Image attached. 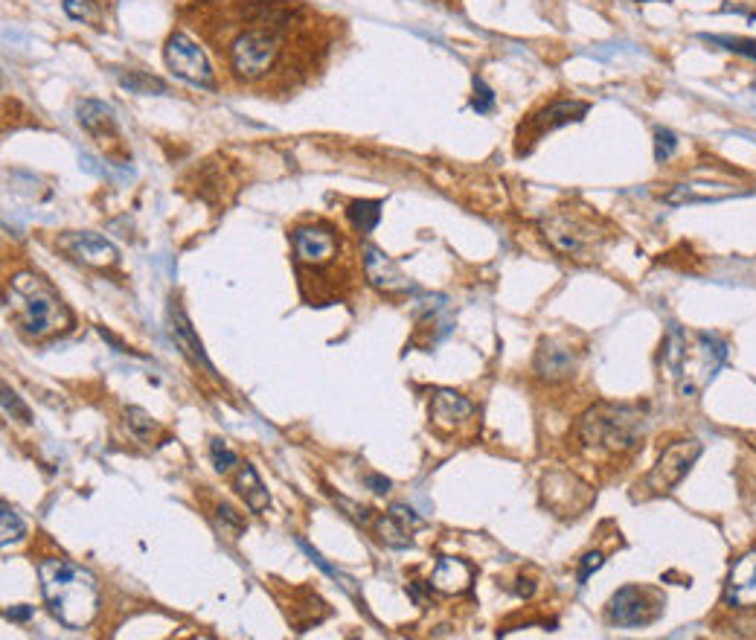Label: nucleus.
<instances>
[{"instance_id": "9b49d317", "label": "nucleus", "mask_w": 756, "mask_h": 640, "mask_svg": "<svg viewBox=\"0 0 756 640\" xmlns=\"http://www.w3.org/2000/svg\"><path fill=\"white\" fill-rule=\"evenodd\" d=\"M704 446L698 440H678L672 446H666L658 457V463L652 466V472L643 478V489H649L652 495H666L672 492L681 480L687 478V472L693 469V463L701 457Z\"/></svg>"}, {"instance_id": "412c9836", "label": "nucleus", "mask_w": 756, "mask_h": 640, "mask_svg": "<svg viewBox=\"0 0 756 640\" xmlns=\"http://www.w3.org/2000/svg\"><path fill=\"white\" fill-rule=\"evenodd\" d=\"M236 489H239V495L245 498V504H248V510L251 512L268 510V504H271L268 489L262 486V480H259V475H256V469H253L251 463H239V472H236Z\"/></svg>"}, {"instance_id": "423d86ee", "label": "nucleus", "mask_w": 756, "mask_h": 640, "mask_svg": "<svg viewBox=\"0 0 756 640\" xmlns=\"http://www.w3.org/2000/svg\"><path fill=\"white\" fill-rule=\"evenodd\" d=\"M12 297L18 300V329L32 341H47L73 329V315L62 303V297L53 291V286L32 274L21 271L9 280Z\"/></svg>"}, {"instance_id": "5701e85b", "label": "nucleus", "mask_w": 756, "mask_h": 640, "mask_svg": "<svg viewBox=\"0 0 756 640\" xmlns=\"http://www.w3.org/2000/svg\"><path fill=\"white\" fill-rule=\"evenodd\" d=\"M117 79H120V85H123L126 91H131V94H143V96L169 94V85H166L163 79L152 76V73H143V70H128V73L120 70V73H117Z\"/></svg>"}, {"instance_id": "a878e982", "label": "nucleus", "mask_w": 756, "mask_h": 640, "mask_svg": "<svg viewBox=\"0 0 756 640\" xmlns=\"http://www.w3.org/2000/svg\"><path fill=\"white\" fill-rule=\"evenodd\" d=\"M0 510H3V512H0V524H3V544L24 539V533H27V524L21 521V515L12 510L9 504H3Z\"/></svg>"}, {"instance_id": "4468645a", "label": "nucleus", "mask_w": 756, "mask_h": 640, "mask_svg": "<svg viewBox=\"0 0 756 640\" xmlns=\"http://www.w3.org/2000/svg\"><path fill=\"white\" fill-rule=\"evenodd\" d=\"M59 248L64 254L73 256L76 262L82 265H91V268H105V265H114L117 262V248L99 236V233H67L59 239Z\"/></svg>"}, {"instance_id": "f257e3e1", "label": "nucleus", "mask_w": 756, "mask_h": 640, "mask_svg": "<svg viewBox=\"0 0 756 640\" xmlns=\"http://www.w3.org/2000/svg\"><path fill=\"white\" fill-rule=\"evenodd\" d=\"M242 21L245 27L219 47L230 73L251 88L277 85L283 76H291L283 64L291 47V30L303 24L300 6L291 0H245Z\"/></svg>"}, {"instance_id": "9d476101", "label": "nucleus", "mask_w": 756, "mask_h": 640, "mask_svg": "<svg viewBox=\"0 0 756 640\" xmlns=\"http://www.w3.org/2000/svg\"><path fill=\"white\" fill-rule=\"evenodd\" d=\"M663 614V594L646 585H626L608 603V620L620 629L652 626Z\"/></svg>"}, {"instance_id": "e433bc0d", "label": "nucleus", "mask_w": 756, "mask_h": 640, "mask_svg": "<svg viewBox=\"0 0 756 640\" xmlns=\"http://www.w3.org/2000/svg\"><path fill=\"white\" fill-rule=\"evenodd\" d=\"M367 486H370L373 492H378V495H384V492L390 489V480L378 478V475H370V478H367Z\"/></svg>"}, {"instance_id": "dca6fc26", "label": "nucleus", "mask_w": 756, "mask_h": 640, "mask_svg": "<svg viewBox=\"0 0 756 640\" xmlns=\"http://www.w3.org/2000/svg\"><path fill=\"white\" fill-rule=\"evenodd\" d=\"M533 370H536L541 379H547V382H565L576 370V352L570 350L567 344H562V341L547 338V341L538 344Z\"/></svg>"}, {"instance_id": "bb28decb", "label": "nucleus", "mask_w": 756, "mask_h": 640, "mask_svg": "<svg viewBox=\"0 0 756 640\" xmlns=\"http://www.w3.org/2000/svg\"><path fill=\"white\" fill-rule=\"evenodd\" d=\"M62 6L73 21H82V24H96L99 21L94 0H62Z\"/></svg>"}, {"instance_id": "cd10ccee", "label": "nucleus", "mask_w": 756, "mask_h": 640, "mask_svg": "<svg viewBox=\"0 0 756 640\" xmlns=\"http://www.w3.org/2000/svg\"><path fill=\"white\" fill-rule=\"evenodd\" d=\"M713 44H722L730 53H739L745 59H754L756 62V41L754 38H730V35H713L710 38Z\"/></svg>"}, {"instance_id": "aec40b11", "label": "nucleus", "mask_w": 756, "mask_h": 640, "mask_svg": "<svg viewBox=\"0 0 756 640\" xmlns=\"http://www.w3.org/2000/svg\"><path fill=\"white\" fill-rule=\"evenodd\" d=\"M79 123L85 126V131H91L96 140H117L120 128H117V117L114 108L96 99H82L79 102Z\"/></svg>"}, {"instance_id": "2eb2a0df", "label": "nucleus", "mask_w": 756, "mask_h": 640, "mask_svg": "<svg viewBox=\"0 0 756 640\" xmlns=\"http://www.w3.org/2000/svg\"><path fill=\"white\" fill-rule=\"evenodd\" d=\"M722 597L730 608H756V553H745L730 565Z\"/></svg>"}, {"instance_id": "a211bd4d", "label": "nucleus", "mask_w": 756, "mask_h": 640, "mask_svg": "<svg viewBox=\"0 0 756 640\" xmlns=\"http://www.w3.org/2000/svg\"><path fill=\"white\" fill-rule=\"evenodd\" d=\"M474 568L466 559H454V556H442L431 574V588L442 594H463L472 588Z\"/></svg>"}, {"instance_id": "f704fd0d", "label": "nucleus", "mask_w": 756, "mask_h": 640, "mask_svg": "<svg viewBox=\"0 0 756 640\" xmlns=\"http://www.w3.org/2000/svg\"><path fill=\"white\" fill-rule=\"evenodd\" d=\"M32 617V606H18V608H6V620H15V623H24Z\"/></svg>"}, {"instance_id": "2f4dec72", "label": "nucleus", "mask_w": 756, "mask_h": 640, "mask_svg": "<svg viewBox=\"0 0 756 640\" xmlns=\"http://www.w3.org/2000/svg\"><path fill=\"white\" fill-rule=\"evenodd\" d=\"M3 411L12 416H18V422H30V408L18 399V393L15 390H9V387H3Z\"/></svg>"}, {"instance_id": "473e14b6", "label": "nucleus", "mask_w": 756, "mask_h": 640, "mask_svg": "<svg viewBox=\"0 0 756 640\" xmlns=\"http://www.w3.org/2000/svg\"><path fill=\"white\" fill-rule=\"evenodd\" d=\"M605 565V556L599 553V550H591V553H585L582 559H579V571H576V579H579V585H585L588 582V576L599 571Z\"/></svg>"}, {"instance_id": "6e6552de", "label": "nucleus", "mask_w": 756, "mask_h": 640, "mask_svg": "<svg viewBox=\"0 0 756 640\" xmlns=\"http://www.w3.org/2000/svg\"><path fill=\"white\" fill-rule=\"evenodd\" d=\"M431 428L442 440H469L477 431V408L454 390H437L428 405Z\"/></svg>"}, {"instance_id": "ddd939ff", "label": "nucleus", "mask_w": 756, "mask_h": 640, "mask_svg": "<svg viewBox=\"0 0 756 640\" xmlns=\"http://www.w3.org/2000/svg\"><path fill=\"white\" fill-rule=\"evenodd\" d=\"M541 486H544V501L556 510V515H582L594 501V492L570 472H553L544 478Z\"/></svg>"}, {"instance_id": "c756f323", "label": "nucleus", "mask_w": 756, "mask_h": 640, "mask_svg": "<svg viewBox=\"0 0 756 640\" xmlns=\"http://www.w3.org/2000/svg\"><path fill=\"white\" fill-rule=\"evenodd\" d=\"M210 457H213V466H216L219 472H230V466L239 463L236 451L227 446L224 440H213V443H210Z\"/></svg>"}, {"instance_id": "c9c22d12", "label": "nucleus", "mask_w": 756, "mask_h": 640, "mask_svg": "<svg viewBox=\"0 0 756 640\" xmlns=\"http://www.w3.org/2000/svg\"><path fill=\"white\" fill-rule=\"evenodd\" d=\"M515 594H518V597H524V600H530V597L536 594V585H533V579H518V585H515Z\"/></svg>"}, {"instance_id": "0eeeda50", "label": "nucleus", "mask_w": 756, "mask_h": 640, "mask_svg": "<svg viewBox=\"0 0 756 640\" xmlns=\"http://www.w3.org/2000/svg\"><path fill=\"white\" fill-rule=\"evenodd\" d=\"M544 239L567 259H591L599 251L602 233L594 230V224L576 213H556L541 222Z\"/></svg>"}, {"instance_id": "c85d7f7f", "label": "nucleus", "mask_w": 756, "mask_h": 640, "mask_svg": "<svg viewBox=\"0 0 756 640\" xmlns=\"http://www.w3.org/2000/svg\"><path fill=\"white\" fill-rule=\"evenodd\" d=\"M216 515H219L221 527H224L227 533H233V539H236V536H242V533H245V527H248V524H245V518L233 510L230 504H224V501L216 504Z\"/></svg>"}, {"instance_id": "39448f33", "label": "nucleus", "mask_w": 756, "mask_h": 640, "mask_svg": "<svg viewBox=\"0 0 756 640\" xmlns=\"http://www.w3.org/2000/svg\"><path fill=\"white\" fill-rule=\"evenodd\" d=\"M646 434V414L634 405L599 402L576 422V440L588 457H617L637 446Z\"/></svg>"}, {"instance_id": "20e7f679", "label": "nucleus", "mask_w": 756, "mask_h": 640, "mask_svg": "<svg viewBox=\"0 0 756 640\" xmlns=\"http://www.w3.org/2000/svg\"><path fill=\"white\" fill-rule=\"evenodd\" d=\"M727 361V344L710 332H684L681 326H669L663 341V367L678 384L681 396H695L716 379Z\"/></svg>"}, {"instance_id": "7ed1b4c3", "label": "nucleus", "mask_w": 756, "mask_h": 640, "mask_svg": "<svg viewBox=\"0 0 756 640\" xmlns=\"http://www.w3.org/2000/svg\"><path fill=\"white\" fill-rule=\"evenodd\" d=\"M38 579L44 603L64 629H85L94 623L99 614V585L91 571L53 556L38 562Z\"/></svg>"}, {"instance_id": "f3484780", "label": "nucleus", "mask_w": 756, "mask_h": 640, "mask_svg": "<svg viewBox=\"0 0 756 640\" xmlns=\"http://www.w3.org/2000/svg\"><path fill=\"white\" fill-rule=\"evenodd\" d=\"M361 254H364V274H367V280H370L378 291H384V294L408 291L410 283L402 277V271L396 268V262H393L390 256L381 254L376 245H364Z\"/></svg>"}, {"instance_id": "393cba45", "label": "nucleus", "mask_w": 756, "mask_h": 640, "mask_svg": "<svg viewBox=\"0 0 756 640\" xmlns=\"http://www.w3.org/2000/svg\"><path fill=\"white\" fill-rule=\"evenodd\" d=\"M128 431L140 440V443H149L152 437H155V431H158V425H155V419L146 414V411H140V408H128Z\"/></svg>"}, {"instance_id": "f03ea898", "label": "nucleus", "mask_w": 756, "mask_h": 640, "mask_svg": "<svg viewBox=\"0 0 756 640\" xmlns=\"http://www.w3.org/2000/svg\"><path fill=\"white\" fill-rule=\"evenodd\" d=\"M291 251L300 291L312 306L347 297L352 286V256L338 227L326 222L297 224L291 230Z\"/></svg>"}, {"instance_id": "7c9ffc66", "label": "nucleus", "mask_w": 756, "mask_h": 640, "mask_svg": "<svg viewBox=\"0 0 756 640\" xmlns=\"http://www.w3.org/2000/svg\"><path fill=\"white\" fill-rule=\"evenodd\" d=\"M675 149H678V137L669 128H658L655 131V160L666 163V160L675 155Z\"/></svg>"}, {"instance_id": "6ab92c4d", "label": "nucleus", "mask_w": 756, "mask_h": 640, "mask_svg": "<svg viewBox=\"0 0 756 640\" xmlns=\"http://www.w3.org/2000/svg\"><path fill=\"white\" fill-rule=\"evenodd\" d=\"M169 318H172V338H175V344L181 347V352L187 355L189 361L195 364V367H204L210 376L216 373L213 370V364H210V358L204 355V347H201V341L195 338V332H192V326H189L187 315H184V309L178 306V300H172V309H169Z\"/></svg>"}, {"instance_id": "72a5a7b5", "label": "nucleus", "mask_w": 756, "mask_h": 640, "mask_svg": "<svg viewBox=\"0 0 756 640\" xmlns=\"http://www.w3.org/2000/svg\"><path fill=\"white\" fill-rule=\"evenodd\" d=\"M492 105H495V94L483 85V79H474V111H477V114H486V111H492Z\"/></svg>"}, {"instance_id": "f8f14e48", "label": "nucleus", "mask_w": 756, "mask_h": 640, "mask_svg": "<svg viewBox=\"0 0 756 640\" xmlns=\"http://www.w3.org/2000/svg\"><path fill=\"white\" fill-rule=\"evenodd\" d=\"M585 114H588V102H576V99L550 102L547 108L536 111L527 123H521V128H518V146L527 140V146L521 149V155L530 152V146L538 143L544 134H550V131H556V128L562 126H570V123H579Z\"/></svg>"}, {"instance_id": "b1692460", "label": "nucleus", "mask_w": 756, "mask_h": 640, "mask_svg": "<svg viewBox=\"0 0 756 640\" xmlns=\"http://www.w3.org/2000/svg\"><path fill=\"white\" fill-rule=\"evenodd\" d=\"M347 213L352 227H355L361 236H367V233L376 230L378 219H381V201H352Z\"/></svg>"}, {"instance_id": "4be33fe9", "label": "nucleus", "mask_w": 756, "mask_h": 640, "mask_svg": "<svg viewBox=\"0 0 756 640\" xmlns=\"http://www.w3.org/2000/svg\"><path fill=\"white\" fill-rule=\"evenodd\" d=\"M730 195H739L733 187H716V184H681L675 192L666 195V204H693V201H722Z\"/></svg>"}, {"instance_id": "1a4fd4ad", "label": "nucleus", "mask_w": 756, "mask_h": 640, "mask_svg": "<svg viewBox=\"0 0 756 640\" xmlns=\"http://www.w3.org/2000/svg\"><path fill=\"white\" fill-rule=\"evenodd\" d=\"M163 56H166V64L169 70L184 79L195 88H207V91H216L219 82H216V70L207 59V53L189 38L187 32H172L166 47H163Z\"/></svg>"}]
</instances>
